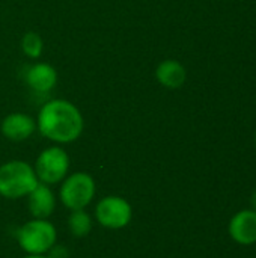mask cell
Wrapping results in <instances>:
<instances>
[{
  "mask_svg": "<svg viewBox=\"0 0 256 258\" xmlns=\"http://www.w3.org/2000/svg\"><path fill=\"white\" fill-rule=\"evenodd\" d=\"M255 144H256V135H255Z\"/></svg>",
  "mask_w": 256,
  "mask_h": 258,
  "instance_id": "obj_17",
  "label": "cell"
},
{
  "mask_svg": "<svg viewBox=\"0 0 256 258\" xmlns=\"http://www.w3.org/2000/svg\"><path fill=\"white\" fill-rule=\"evenodd\" d=\"M155 79L161 86L167 89H178L184 85L187 73L181 62L175 59H166L158 63L155 70Z\"/></svg>",
  "mask_w": 256,
  "mask_h": 258,
  "instance_id": "obj_11",
  "label": "cell"
},
{
  "mask_svg": "<svg viewBox=\"0 0 256 258\" xmlns=\"http://www.w3.org/2000/svg\"><path fill=\"white\" fill-rule=\"evenodd\" d=\"M229 236L234 242L243 246L256 243V212L255 210H241L232 216L229 222Z\"/></svg>",
  "mask_w": 256,
  "mask_h": 258,
  "instance_id": "obj_8",
  "label": "cell"
},
{
  "mask_svg": "<svg viewBox=\"0 0 256 258\" xmlns=\"http://www.w3.org/2000/svg\"><path fill=\"white\" fill-rule=\"evenodd\" d=\"M24 83L38 94H47L57 83V71L47 62L32 63L24 71Z\"/></svg>",
  "mask_w": 256,
  "mask_h": 258,
  "instance_id": "obj_7",
  "label": "cell"
},
{
  "mask_svg": "<svg viewBox=\"0 0 256 258\" xmlns=\"http://www.w3.org/2000/svg\"><path fill=\"white\" fill-rule=\"evenodd\" d=\"M62 204L69 210H81L89 206L95 197V181L86 172H74L63 178L60 192Z\"/></svg>",
  "mask_w": 256,
  "mask_h": 258,
  "instance_id": "obj_4",
  "label": "cell"
},
{
  "mask_svg": "<svg viewBox=\"0 0 256 258\" xmlns=\"http://www.w3.org/2000/svg\"><path fill=\"white\" fill-rule=\"evenodd\" d=\"M36 132V119L23 112H14L2 121V135L12 141L21 142L29 139Z\"/></svg>",
  "mask_w": 256,
  "mask_h": 258,
  "instance_id": "obj_9",
  "label": "cell"
},
{
  "mask_svg": "<svg viewBox=\"0 0 256 258\" xmlns=\"http://www.w3.org/2000/svg\"><path fill=\"white\" fill-rule=\"evenodd\" d=\"M83 127L84 121L81 112L68 100L53 98L42 104L38 112L36 128L44 138L56 144L77 141L83 133Z\"/></svg>",
  "mask_w": 256,
  "mask_h": 258,
  "instance_id": "obj_1",
  "label": "cell"
},
{
  "mask_svg": "<svg viewBox=\"0 0 256 258\" xmlns=\"http://www.w3.org/2000/svg\"><path fill=\"white\" fill-rule=\"evenodd\" d=\"M35 174L38 181L51 186L63 181L69 169V157L60 147H48L38 156L35 162Z\"/></svg>",
  "mask_w": 256,
  "mask_h": 258,
  "instance_id": "obj_5",
  "label": "cell"
},
{
  "mask_svg": "<svg viewBox=\"0 0 256 258\" xmlns=\"http://www.w3.org/2000/svg\"><path fill=\"white\" fill-rule=\"evenodd\" d=\"M29 210L35 219H47L53 215L56 209V198L50 186L44 183H38L36 187L27 195Z\"/></svg>",
  "mask_w": 256,
  "mask_h": 258,
  "instance_id": "obj_10",
  "label": "cell"
},
{
  "mask_svg": "<svg viewBox=\"0 0 256 258\" xmlns=\"http://www.w3.org/2000/svg\"><path fill=\"white\" fill-rule=\"evenodd\" d=\"M24 258H50V257H48V255H44V254H42V255H30V254H29L27 257H24Z\"/></svg>",
  "mask_w": 256,
  "mask_h": 258,
  "instance_id": "obj_16",
  "label": "cell"
},
{
  "mask_svg": "<svg viewBox=\"0 0 256 258\" xmlns=\"http://www.w3.org/2000/svg\"><path fill=\"white\" fill-rule=\"evenodd\" d=\"M21 50L30 59H38L42 54L44 42L36 32H27L21 38Z\"/></svg>",
  "mask_w": 256,
  "mask_h": 258,
  "instance_id": "obj_13",
  "label": "cell"
},
{
  "mask_svg": "<svg viewBox=\"0 0 256 258\" xmlns=\"http://www.w3.org/2000/svg\"><path fill=\"white\" fill-rule=\"evenodd\" d=\"M250 206H252V210L256 212V190L252 194V198H250Z\"/></svg>",
  "mask_w": 256,
  "mask_h": 258,
  "instance_id": "obj_15",
  "label": "cell"
},
{
  "mask_svg": "<svg viewBox=\"0 0 256 258\" xmlns=\"http://www.w3.org/2000/svg\"><path fill=\"white\" fill-rule=\"evenodd\" d=\"M48 257L50 258H68V251L65 246H53L50 251H48Z\"/></svg>",
  "mask_w": 256,
  "mask_h": 258,
  "instance_id": "obj_14",
  "label": "cell"
},
{
  "mask_svg": "<svg viewBox=\"0 0 256 258\" xmlns=\"http://www.w3.org/2000/svg\"><path fill=\"white\" fill-rule=\"evenodd\" d=\"M35 169L23 160H11L0 166V195L17 200L29 195L38 184Z\"/></svg>",
  "mask_w": 256,
  "mask_h": 258,
  "instance_id": "obj_2",
  "label": "cell"
},
{
  "mask_svg": "<svg viewBox=\"0 0 256 258\" xmlns=\"http://www.w3.org/2000/svg\"><path fill=\"white\" fill-rule=\"evenodd\" d=\"M133 209L130 203L121 197H104L95 207V218L100 225L110 230H119L130 224Z\"/></svg>",
  "mask_w": 256,
  "mask_h": 258,
  "instance_id": "obj_6",
  "label": "cell"
},
{
  "mask_svg": "<svg viewBox=\"0 0 256 258\" xmlns=\"http://www.w3.org/2000/svg\"><path fill=\"white\" fill-rule=\"evenodd\" d=\"M68 228L74 237H77V239L86 237L92 230V219L84 212V209L71 210V215L68 218Z\"/></svg>",
  "mask_w": 256,
  "mask_h": 258,
  "instance_id": "obj_12",
  "label": "cell"
},
{
  "mask_svg": "<svg viewBox=\"0 0 256 258\" xmlns=\"http://www.w3.org/2000/svg\"><path fill=\"white\" fill-rule=\"evenodd\" d=\"M57 233L53 224L47 219H32L17 231L20 248L30 255L47 254L56 245Z\"/></svg>",
  "mask_w": 256,
  "mask_h": 258,
  "instance_id": "obj_3",
  "label": "cell"
}]
</instances>
